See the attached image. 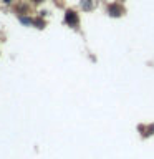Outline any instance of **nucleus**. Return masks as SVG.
I'll list each match as a JSON object with an SVG mask.
<instances>
[{
    "instance_id": "f257e3e1",
    "label": "nucleus",
    "mask_w": 154,
    "mask_h": 159,
    "mask_svg": "<svg viewBox=\"0 0 154 159\" xmlns=\"http://www.w3.org/2000/svg\"><path fill=\"white\" fill-rule=\"evenodd\" d=\"M63 22H65V25H68V27H71V28H78L79 27V15L75 12V10L68 8L66 12H65Z\"/></svg>"
},
{
    "instance_id": "f03ea898",
    "label": "nucleus",
    "mask_w": 154,
    "mask_h": 159,
    "mask_svg": "<svg viewBox=\"0 0 154 159\" xmlns=\"http://www.w3.org/2000/svg\"><path fill=\"white\" fill-rule=\"evenodd\" d=\"M124 12H126V10H124V7H123L121 3H118V2H111V3L106 7V13L109 15V17H113V18L123 17Z\"/></svg>"
},
{
    "instance_id": "7ed1b4c3",
    "label": "nucleus",
    "mask_w": 154,
    "mask_h": 159,
    "mask_svg": "<svg viewBox=\"0 0 154 159\" xmlns=\"http://www.w3.org/2000/svg\"><path fill=\"white\" fill-rule=\"evenodd\" d=\"M79 7H81L83 12H91L94 8V0H81V2H79Z\"/></svg>"
},
{
    "instance_id": "20e7f679",
    "label": "nucleus",
    "mask_w": 154,
    "mask_h": 159,
    "mask_svg": "<svg viewBox=\"0 0 154 159\" xmlns=\"http://www.w3.org/2000/svg\"><path fill=\"white\" fill-rule=\"evenodd\" d=\"M18 20H20V23L27 25V27H32V25H33V18L25 17V15H18Z\"/></svg>"
},
{
    "instance_id": "39448f33",
    "label": "nucleus",
    "mask_w": 154,
    "mask_h": 159,
    "mask_svg": "<svg viewBox=\"0 0 154 159\" xmlns=\"http://www.w3.org/2000/svg\"><path fill=\"white\" fill-rule=\"evenodd\" d=\"M33 25H35L37 28L42 30V28H45V25H47V23H45V20H42V18H35V20H33Z\"/></svg>"
},
{
    "instance_id": "423d86ee",
    "label": "nucleus",
    "mask_w": 154,
    "mask_h": 159,
    "mask_svg": "<svg viewBox=\"0 0 154 159\" xmlns=\"http://www.w3.org/2000/svg\"><path fill=\"white\" fill-rule=\"evenodd\" d=\"M33 3H42V2H45V0H32Z\"/></svg>"
},
{
    "instance_id": "0eeeda50",
    "label": "nucleus",
    "mask_w": 154,
    "mask_h": 159,
    "mask_svg": "<svg viewBox=\"0 0 154 159\" xmlns=\"http://www.w3.org/2000/svg\"><path fill=\"white\" fill-rule=\"evenodd\" d=\"M12 2H13V0H3V3H7V5H8V3H12Z\"/></svg>"
}]
</instances>
